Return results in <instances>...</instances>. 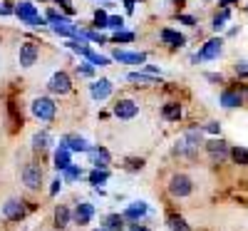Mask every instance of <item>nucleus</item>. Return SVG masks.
<instances>
[{
  "label": "nucleus",
  "mask_w": 248,
  "mask_h": 231,
  "mask_svg": "<svg viewBox=\"0 0 248 231\" xmlns=\"http://www.w3.org/2000/svg\"><path fill=\"white\" fill-rule=\"evenodd\" d=\"M15 15L23 20L25 25H32V28H40V25L47 23V17H40V13H37V8L32 3H20L15 8Z\"/></svg>",
  "instance_id": "f257e3e1"
},
{
  "label": "nucleus",
  "mask_w": 248,
  "mask_h": 231,
  "mask_svg": "<svg viewBox=\"0 0 248 231\" xmlns=\"http://www.w3.org/2000/svg\"><path fill=\"white\" fill-rule=\"evenodd\" d=\"M55 112H57V107H55V102H52L50 97H37V99L32 102V115H35L37 119L52 122V119H55Z\"/></svg>",
  "instance_id": "f03ea898"
},
{
  "label": "nucleus",
  "mask_w": 248,
  "mask_h": 231,
  "mask_svg": "<svg viewBox=\"0 0 248 231\" xmlns=\"http://www.w3.org/2000/svg\"><path fill=\"white\" fill-rule=\"evenodd\" d=\"M191 189H194V184H191V179L186 177V174H174L171 177V182H169V194L171 197H189L191 194Z\"/></svg>",
  "instance_id": "7ed1b4c3"
},
{
  "label": "nucleus",
  "mask_w": 248,
  "mask_h": 231,
  "mask_svg": "<svg viewBox=\"0 0 248 231\" xmlns=\"http://www.w3.org/2000/svg\"><path fill=\"white\" fill-rule=\"evenodd\" d=\"M23 184L28 189H40V184H43V166L30 162L25 164V169H23Z\"/></svg>",
  "instance_id": "20e7f679"
},
{
  "label": "nucleus",
  "mask_w": 248,
  "mask_h": 231,
  "mask_svg": "<svg viewBox=\"0 0 248 231\" xmlns=\"http://www.w3.org/2000/svg\"><path fill=\"white\" fill-rule=\"evenodd\" d=\"M47 87H50V92H55V95H67V92L72 90V80H70L67 72H55V75L50 77V82H47Z\"/></svg>",
  "instance_id": "39448f33"
},
{
  "label": "nucleus",
  "mask_w": 248,
  "mask_h": 231,
  "mask_svg": "<svg viewBox=\"0 0 248 231\" xmlns=\"http://www.w3.org/2000/svg\"><path fill=\"white\" fill-rule=\"evenodd\" d=\"M199 144H201V132L199 130H189V132H186V137L176 144V152L179 154H194Z\"/></svg>",
  "instance_id": "423d86ee"
},
{
  "label": "nucleus",
  "mask_w": 248,
  "mask_h": 231,
  "mask_svg": "<svg viewBox=\"0 0 248 231\" xmlns=\"http://www.w3.org/2000/svg\"><path fill=\"white\" fill-rule=\"evenodd\" d=\"M137 112H139V107H137L134 99H119L114 104V115L119 119H132V117H137Z\"/></svg>",
  "instance_id": "0eeeda50"
},
{
  "label": "nucleus",
  "mask_w": 248,
  "mask_h": 231,
  "mask_svg": "<svg viewBox=\"0 0 248 231\" xmlns=\"http://www.w3.org/2000/svg\"><path fill=\"white\" fill-rule=\"evenodd\" d=\"M3 216L10 219V221H17V219H23L25 216V206L23 201H17V199H8L3 204Z\"/></svg>",
  "instance_id": "6e6552de"
},
{
  "label": "nucleus",
  "mask_w": 248,
  "mask_h": 231,
  "mask_svg": "<svg viewBox=\"0 0 248 231\" xmlns=\"http://www.w3.org/2000/svg\"><path fill=\"white\" fill-rule=\"evenodd\" d=\"M221 37H214V40H209L201 50H199V55L194 57V60H214V57H218L221 55Z\"/></svg>",
  "instance_id": "1a4fd4ad"
},
{
  "label": "nucleus",
  "mask_w": 248,
  "mask_h": 231,
  "mask_svg": "<svg viewBox=\"0 0 248 231\" xmlns=\"http://www.w3.org/2000/svg\"><path fill=\"white\" fill-rule=\"evenodd\" d=\"M206 152H209L214 159H218V162H223L226 157L231 154V152H229V144H226L223 139H211V142H206Z\"/></svg>",
  "instance_id": "9d476101"
},
{
  "label": "nucleus",
  "mask_w": 248,
  "mask_h": 231,
  "mask_svg": "<svg viewBox=\"0 0 248 231\" xmlns=\"http://www.w3.org/2000/svg\"><path fill=\"white\" fill-rule=\"evenodd\" d=\"M37 60V45L35 43H23L20 45V65L23 67H32Z\"/></svg>",
  "instance_id": "9b49d317"
},
{
  "label": "nucleus",
  "mask_w": 248,
  "mask_h": 231,
  "mask_svg": "<svg viewBox=\"0 0 248 231\" xmlns=\"http://www.w3.org/2000/svg\"><path fill=\"white\" fill-rule=\"evenodd\" d=\"M62 147H67L70 152H90L92 147L82 139V137H75V134H67V137H62V142H60Z\"/></svg>",
  "instance_id": "f8f14e48"
},
{
  "label": "nucleus",
  "mask_w": 248,
  "mask_h": 231,
  "mask_svg": "<svg viewBox=\"0 0 248 231\" xmlns=\"http://www.w3.org/2000/svg\"><path fill=\"white\" fill-rule=\"evenodd\" d=\"M90 162L97 166V169H107V164H109V152L105 149V147H92V149H90Z\"/></svg>",
  "instance_id": "ddd939ff"
},
{
  "label": "nucleus",
  "mask_w": 248,
  "mask_h": 231,
  "mask_svg": "<svg viewBox=\"0 0 248 231\" xmlns=\"http://www.w3.org/2000/svg\"><path fill=\"white\" fill-rule=\"evenodd\" d=\"M75 224H90V219L94 216V206L92 204H87V201H82V204H77V209H75Z\"/></svg>",
  "instance_id": "4468645a"
},
{
  "label": "nucleus",
  "mask_w": 248,
  "mask_h": 231,
  "mask_svg": "<svg viewBox=\"0 0 248 231\" xmlns=\"http://www.w3.org/2000/svg\"><path fill=\"white\" fill-rule=\"evenodd\" d=\"M90 92H92L94 99H107L112 95V82L109 80H97L90 85Z\"/></svg>",
  "instance_id": "2eb2a0df"
},
{
  "label": "nucleus",
  "mask_w": 248,
  "mask_h": 231,
  "mask_svg": "<svg viewBox=\"0 0 248 231\" xmlns=\"http://www.w3.org/2000/svg\"><path fill=\"white\" fill-rule=\"evenodd\" d=\"M114 60L124 62V65H141L147 55L144 52H127V50H114Z\"/></svg>",
  "instance_id": "dca6fc26"
},
{
  "label": "nucleus",
  "mask_w": 248,
  "mask_h": 231,
  "mask_svg": "<svg viewBox=\"0 0 248 231\" xmlns=\"http://www.w3.org/2000/svg\"><path fill=\"white\" fill-rule=\"evenodd\" d=\"M52 30H55L57 35H67V37H79V35H82V30H77L67 17H60L57 23L52 25Z\"/></svg>",
  "instance_id": "f3484780"
},
{
  "label": "nucleus",
  "mask_w": 248,
  "mask_h": 231,
  "mask_svg": "<svg viewBox=\"0 0 248 231\" xmlns=\"http://www.w3.org/2000/svg\"><path fill=\"white\" fill-rule=\"evenodd\" d=\"M161 40H164L167 45H171V48H181V45L186 43V37H184L181 33L171 30V28H164V30H161Z\"/></svg>",
  "instance_id": "a211bd4d"
},
{
  "label": "nucleus",
  "mask_w": 248,
  "mask_h": 231,
  "mask_svg": "<svg viewBox=\"0 0 248 231\" xmlns=\"http://www.w3.org/2000/svg\"><path fill=\"white\" fill-rule=\"evenodd\" d=\"M55 166H57V169L60 172H65V169H70V149H67V147H62L60 144V149L55 152Z\"/></svg>",
  "instance_id": "6ab92c4d"
},
{
  "label": "nucleus",
  "mask_w": 248,
  "mask_h": 231,
  "mask_svg": "<svg viewBox=\"0 0 248 231\" xmlns=\"http://www.w3.org/2000/svg\"><path fill=\"white\" fill-rule=\"evenodd\" d=\"M243 102V95L241 92H236V90H226V92H221V104L223 107H238V104Z\"/></svg>",
  "instance_id": "aec40b11"
},
{
  "label": "nucleus",
  "mask_w": 248,
  "mask_h": 231,
  "mask_svg": "<svg viewBox=\"0 0 248 231\" xmlns=\"http://www.w3.org/2000/svg\"><path fill=\"white\" fill-rule=\"evenodd\" d=\"M144 214H147V204H144V201H134L127 212H124V219L134 221V219H141Z\"/></svg>",
  "instance_id": "412c9836"
},
{
  "label": "nucleus",
  "mask_w": 248,
  "mask_h": 231,
  "mask_svg": "<svg viewBox=\"0 0 248 231\" xmlns=\"http://www.w3.org/2000/svg\"><path fill=\"white\" fill-rule=\"evenodd\" d=\"M164 119H179L181 117V104L179 102H167L164 104V110H161Z\"/></svg>",
  "instance_id": "4be33fe9"
},
{
  "label": "nucleus",
  "mask_w": 248,
  "mask_h": 231,
  "mask_svg": "<svg viewBox=\"0 0 248 231\" xmlns=\"http://www.w3.org/2000/svg\"><path fill=\"white\" fill-rule=\"evenodd\" d=\"M70 216H72V214H70L67 206H57V209H55V224H57L60 229H65V226L70 224Z\"/></svg>",
  "instance_id": "5701e85b"
},
{
  "label": "nucleus",
  "mask_w": 248,
  "mask_h": 231,
  "mask_svg": "<svg viewBox=\"0 0 248 231\" xmlns=\"http://www.w3.org/2000/svg\"><path fill=\"white\" fill-rule=\"evenodd\" d=\"M122 226H124V216H119V214H112V216L105 219V229L107 231H122Z\"/></svg>",
  "instance_id": "b1692460"
},
{
  "label": "nucleus",
  "mask_w": 248,
  "mask_h": 231,
  "mask_svg": "<svg viewBox=\"0 0 248 231\" xmlns=\"http://www.w3.org/2000/svg\"><path fill=\"white\" fill-rule=\"evenodd\" d=\"M132 82H141V85H156V77L154 75H144V72H129Z\"/></svg>",
  "instance_id": "393cba45"
},
{
  "label": "nucleus",
  "mask_w": 248,
  "mask_h": 231,
  "mask_svg": "<svg viewBox=\"0 0 248 231\" xmlns=\"http://www.w3.org/2000/svg\"><path fill=\"white\" fill-rule=\"evenodd\" d=\"M231 159H233L236 164L248 166V149H243V147H236V149H231Z\"/></svg>",
  "instance_id": "a878e982"
},
{
  "label": "nucleus",
  "mask_w": 248,
  "mask_h": 231,
  "mask_svg": "<svg viewBox=\"0 0 248 231\" xmlns=\"http://www.w3.org/2000/svg\"><path fill=\"white\" fill-rule=\"evenodd\" d=\"M169 229H171V231H191L189 224H186L181 216H171V219H169Z\"/></svg>",
  "instance_id": "bb28decb"
},
{
  "label": "nucleus",
  "mask_w": 248,
  "mask_h": 231,
  "mask_svg": "<svg viewBox=\"0 0 248 231\" xmlns=\"http://www.w3.org/2000/svg\"><path fill=\"white\" fill-rule=\"evenodd\" d=\"M107 177H109L107 169H94V172L90 174V182H92L94 186H99V184H105V182H107Z\"/></svg>",
  "instance_id": "cd10ccee"
},
{
  "label": "nucleus",
  "mask_w": 248,
  "mask_h": 231,
  "mask_svg": "<svg viewBox=\"0 0 248 231\" xmlns=\"http://www.w3.org/2000/svg\"><path fill=\"white\" fill-rule=\"evenodd\" d=\"M32 144L37 147V149H45V147L50 144V134H47V132H37V134L32 137Z\"/></svg>",
  "instance_id": "c85d7f7f"
},
{
  "label": "nucleus",
  "mask_w": 248,
  "mask_h": 231,
  "mask_svg": "<svg viewBox=\"0 0 248 231\" xmlns=\"http://www.w3.org/2000/svg\"><path fill=\"white\" fill-rule=\"evenodd\" d=\"M229 10H221V15H216L214 17V30H223V23H226V20H229Z\"/></svg>",
  "instance_id": "c756f323"
},
{
  "label": "nucleus",
  "mask_w": 248,
  "mask_h": 231,
  "mask_svg": "<svg viewBox=\"0 0 248 231\" xmlns=\"http://www.w3.org/2000/svg\"><path fill=\"white\" fill-rule=\"evenodd\" d=\"M107 23H109L107 13H105V10H97V13H94V25H97V28H107Z\"/></svg>",
  "instance_id": "7c9ffc66"
},
{
  "label": "nucleus",
  "mask_w": 248,
  "mask_h": 231,
  "mask_svg": "<svg viewBox=\"0 0 248 231\" xmlns=\"http://www.w3.org/2000/svg\"><path fill=\"white\" fill-rule=\"evenodd\" d=\"M87 60H90V62H92V65H99V67H105V65H107V62H109V60H107V57H102V55H97V52H94V50H92V52H90V55H87Z\"/></svg>",
  "instance_id": "2f4dec72"
},
{
  "label": "nucleus",
  "mask_w": 248,
  "mask_h": 231,
  "mask_svg": "<svg viewBox=\"0 0 248 231\" xmlns=\"http://www.w3.org/2000/svg\"><path fill=\"white\" fill-rule=\"evenodd\" d=\"M82 177V169L79 166H70V169H65V182H75Z\"/></svg>",
  "instance_id": "473e14b6"
},
{
  "label": "nucleus",
  "mask_w": 248,
  "mask_h": 231,
  "mask_svg": "<svg viewBox=\"0 0 248 231\" xmlns=\"http://www.w3.org/2000/svg\"><path fill=\"white\" fill-rule=\"evenodd\" d=\"M107 28H112V30L122 33V28H124V20H122L119 15H112V17H109V23H107Z\"/></svg>",
  "instance_id": "72a5a7b5"
},
{
  "label": "nucleus",
  "mask_w": 248,
  "mask_h": 231,
  "mask_svg": "<svg viewBox=\"0 0 248 231\" xmlns=\"http://www.w3.org/2000/svg\"><path fill=\"white\" fill-rule=\"evenodd\" d=\"M132 40H134V33H117L114 35V43H132Z\"/></svg>",
  "instance_id": "f704fd0d"
},
{
  "label": "nucleus",
  "mask_w": 248,
  "mask_h": 231,
  "mask_svg": "<svg viewBox=\"0 0 248 231\" xmlns=\"http://www.w3.org/2000/svg\"><path fill=\"white\" fill-rule=\"evenodd\" d=\"M236 72H238V75H248V60H241V62H238Z\"/></svg>",
  "instance_id": "c9c22d12"
},
{
  "label": "nucleus",
  "mask_w": 248,
  "mask_h": 231,
  "mask_svg": "<svg viewBox=\"0 0 248 231\" xmlns=\"http://www.w3.org/2000/svg\"><path fill=\"white\" fill-rule=\"evenodd\" d=\"M179 20H181V23H184V25H196V20H194L191 15H181Z\"/></svg>",
  "instance_id": "e433bc0d"
},
{
  "label": "nucleus",
  "mask_w": 248,
  "mask_h": 231,
  "mask_svg": "<svg viewBox=\"0 0 248 231\" xmlns=\"http://www.w3.org/2000/svg\"><path fill=\"white\" fill-rule=\"evenodd\" d=\"M218 127H221L218 122H209V127H206V130H209L211 134H216V132H218Z\"/></svg>",
  "instance_id": "4c0bfd02"
},
{
  "label": "nucleus",
  "mask_w": 248,
  "mask_h": 231,
  "mask_svg": "<svg viewBox=\"0 0 248 231\" xmlns=\"http://www.w3.org/2000/svg\"><path fill=\"white\" fill-rule=\"evenodd\" d=\"M60 186H62V182L55 179V182H52V189H50V194H57V192H60Z\"/></svg>",
  "instance_id": "58836bf2"
},
{
  "label": "nucleus",
  "mask_w": 248,
  "mask_h": 231,
  "mask_svg": "<svg viewBox=\"0 0 248 231\" xmlns=\"http://www.w3.org/2000/svg\"><path fill=\"white\" fill-rule=\"evenodd\" d=\"M79 70H82V72H85V75H92V70H94V67H92V62H87V65H82Z\"/></svg>",
  "instance_id": "ea45409f"
},
{
  "label": "nucleus",
  "mask_w": 248,
  "mask_h": 231,
  "mask_svg": "<svg viewBox=\"0 0 248 231\" xmlns=\"http://www.w3.org/2000/svg\"><path fill=\"white\" fill-rule=\"evenodd\" d=\"M15 13V8H8V5H0V15H10Z\"/></svg>",
  "instance_id": "a19ab883"
},
{
  "label": "nucleus",
  "mask_w": 248,
  "mask_h": 231,
  "mask_svg": "<svg viewBox=\"0 0 248 231\" xmlns=\"http://www.w3.org/2000/svg\"><path fill=\"white\" fill-rule=\"evenodd\" d=\"M147 72H149V75H159V70H156L154 65H147Z\"/></svg>",
  "instance_id": "79ce46f5"
},
{
  "label": "nucleus",
  "mask_w": 248,
  "mask_h": 231,
  "mask_svg": "<svg viewBox=\"0 0 248 231\" xmlns=\"http://www.w3.org/2000/svg\"><path fill=\"white\" fill-rule=\"evenodd\" d=\"M127 3V10H134V0H124Z\"/></svg>",
  "instance_id": "37998d69"
},
{
  "label": "nucleus",
  "mask_w": 248,
  "mask_h": 231,
  "mask_svg": "<svg viewBox=\"0 0 248 231\" xmlns=\"http://www.w3.org/2000/svg\"><path fill=\"white\" fill-rule=\"evenodd\" d=\"M221 5H229V3H236V0H218Z\"/></svg>",
  "instance_id": "c03bdc74"
},
{
  "label": "nucleus",
  "mask_w": 248,
  "mask_h": 231,
  "mask_svg": "<svg viewBox=\"0 0 248 231\" xmlns=\"http://www.w3.org/2000/svg\"><path fill=\"white\" fill-rule=\"evenodd\" d=\"M134 231H149V229H139V226H134Z\"/></svg>",
  "instance_id": "a18cd8bd"
},
{
  "label": "nucleus",
  "mask_w": 248,
  "mask_h": 231,
  "mask_svg": "<svg viewBox=\"0 0 248 231\" xmlns=\"http://www.w3.org/2000/svg\"><path fill=\"white\" fill-rule=\"evenodd\" d=\"M97 231H107V229H97Z\"/></svg>",
  "instance_id": "49530a36"
}]
</instances>
